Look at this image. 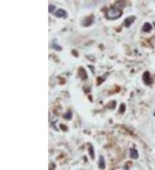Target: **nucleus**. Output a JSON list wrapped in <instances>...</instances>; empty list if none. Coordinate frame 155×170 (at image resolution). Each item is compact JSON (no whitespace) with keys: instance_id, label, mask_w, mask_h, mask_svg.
I'll use <instances>...</instances> for the list:
<instances>
[{"instance_id":"obj_1","label":"nucleus","mask_w":155,"mask_h":170,"mask_svg":"<svg viewBox=\"0 0 155 170\" xmlns=\"http://www.w3.org/2000/svg\"><path fill=\"white\" fill-rule=\"evenodd\" d=\"M121 14H122V11L119 8H110L106 11L105 16L107 19L116 20L121 16Z\"/></svg>"},{"instance_id":"obj_2","label":"nucleus","mask_w":155,"mask_h":170,"mask_svg":"<svg viewBox=\"0 0 155 170\" xmlns=\"http://www.w3.org/2000/svg\"><path fill=\"white\" fill-rule=\"evenodd\" d=\"M143 82H145V84H147V85H150L153 82L152 78L150 76V73L148 71L144 72V74H143Z\"/></svg>"},{"instance_id":"obj_3","label":"nucleus","mask_w":155,"mask_h":170,"mask_svg":"<svg viewBox=\"0 0 155 170\" xmlns=\"http://www.w3.org/2000/svg\"><path fill=\"white\" fill-rule=\"evenodd\" d=\"M92 22H93V16H87V17H85V19H83L81 24H82V26L88 27V26L92 25Z\"/></svg>"},{"instance_id":"obj_4","label":"nucleus","mask_w":155,"mask_h":170,"mask_svg":"<svg viewBox=\"0 0 155 170\" xmlns=\"http://www.w3.org/2000/svg\"><path fill=\"white\" fill-rule=\"evenodd\" d=\"M55 16L57 17H60V18H61V17L66 18L67 17V12L62 9H58L55 11Z\"/></svg>"},{"instance_id":"obj_5","label":"nucleus","mask_w":155,"mask_h":170,"mask_svg":"<svg viewBox=\"0 0 155 170\" xmlns=\"http://www.w3.org/2000/svg\"><path fill=\"white\" fill-rule=\"evenodd\" d=\"M135 18H136V17H135L134 16H131L127 17V18L124 20V25L127 27H129L131 26V24H133V22H134V20H135Z\"/></svg>"},{"instance_id":"obj_6","label":"nucleus","mask_w":155,"mask_h":170,"mask_svg":"<svg viewBox=\"0 0 155 170\" xmlns=\"http://www.w3.org/2000/svg\"><path fill=\"white\" fill-rule=\"evenodd\" d=\"M130 157L132 159H138L139 158V153L135 149H131L130 150Z\"/></svg>"},{"instance_id":"obj_7","label":"nucleus","mask_w":155,"mask_h":170,"mask_svg":"<svg viewBox=\"0 0 155 170\" xmlns=\"http://www.w3.org/2000/svg\"><path fill=\"white\" fill-rule=\"evenodd\" d=\"M98 166L101 169H105V161H104V158L103 156H101L100 158H99Z\"/></svg>"},{"instance_id":"obj_8","label":"nucleus","mask_w":155,"mask_h":170,"mask_svg":"<svg viewBox=\"0 0 155 170\" xmlns=\"http://www.w3.org/2000/svg\"><path fill=\"white\" fill-rule=\"evenodd\" d=\"M152 25L149 23V22H146L145 24H144V26L142 27V30L144 31V32H150L151 30H152Z\"/></svg>"},{"instance_id":"obj_9","label":"nucleus","mask_w":155,"mask_h":170,"mask_svg":"<svg viewBox=\"0 0 155 170\" xmlns=\"http://www.w3.org/2000/svg\"><path fill=\"white\" fill-rule=\"evenodd\" d=\"M78 75H79V76H80L83 80H86V79H87L86 72L85 71V70H83L82 68L79 69V71H78Z\"/></svg>"},{"instance_id":"obj_10","label":"nucleus","mask_w":155,"mask_h":170,"mask_svg":"<svg viewBox=\"0 0 155 170\" xmlns=\"http://www.w3.org/2000/svg\"><path fill=\"white\" fill-rule=\"evenodd\" d=\"M55 39L53 41V42H52V47H53V48L54 49H55V50H58V51H61L62 50V48H61V47H60L58 44H56V42H55Z\"/></svg>"},{"instance_id":"obj_11","label":"nucleus","mask_w":155,"mask_h":170,"mask_svg":"<svg viewBox=\"0 0 155 170\" xmlns=\"http://www.w3.org/2000/svg\"><path fill=\"white\" fill-rule=\"evenodd\" d=\"M72 112H71V111H68L66 114H64V118H65L66 120H69L72 119Z\"/></svg>"},{"instance_id":"obj_12","label":"nucleus","mask_w":155,"mask_h":170,"mask_svg":"<svg viewBox=\"0 0 155 170\" xmlns=\"http://www.w3.org/2000/svg\"><path fill=\"white\" fill-rule=\"evenodd\" d=\"M48 8H49V10H49L50 13H54V11L56 10V6H55V5H54V4H50Z\"/></svg>"},{"instance_id":"obj_13","label":"nucleus","mask_w":155,"mask_h":170,"mask_svg":"<svg viewBox=\"0 0 155 170\" xmlns=\"http://www.w3.org/2000/svg\"><path fill=\"white\" fill-rule=\"evenodd\" d=\"M90 155H91V157H92V159L95 158V155H94V151H93V147H92V146L90 147Z\"/></svg>"},{"instance_id":"obj_14","label":"nucleus","mask_w":155,"mask_h":170,"mask_svg":"<svg viewBox=\"0 0 155 170\" xmlns=\"http://www.w3.org/2000/svg\"><path fill=\"white\" fill-rule=\"evenodd\" d=\"M125 109H126V107H125V105H124V104H121V108H120L121 113H123V112L125 111Z\"/></svg>"},{"instance_id":"obj_15","label":"nucleus","mask_w":155,"mask_h":170,"mask_svg":"<svg viewBox=\"0 0 155 170\" xmlns=\"http://www.w3.org/2000/svg\"><path fill=\"white\" fill-rule=\"evenodd\" d=\"M154 116H155V112H154Z\"/></svg>"}]
</instances>
